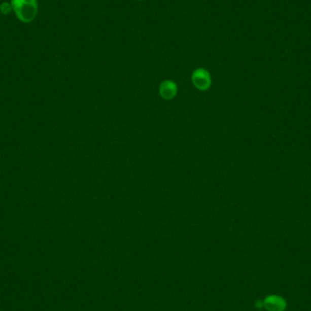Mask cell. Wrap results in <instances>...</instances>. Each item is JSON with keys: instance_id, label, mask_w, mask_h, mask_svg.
<instances>
[{"instance_id": "obj_1", "label": "cell", "mask_w": 311, "mask_h": 311, "mask_svg": "<svg viewBox=\"0 0 311 311\" xmlns=\"http://www.w3.org/2000/svg\"><path fill=\"white\" fill-rule=\"evenodd\" d=\"M17 18L23 23H30L37 18L39 6L37 0H11Z\"/></svg>"}, {"instance_id": "obj_2", "label": "cell", "mask_w": 311, "mask_h": 311, "mask_svg": "<svg viewBox=\"0 0 311 311\" xmlns=\"http://www.w3.org/2000/svg\"><path fill=\"white\" fill-rule=\"evenodd\" d=\"M193 85L199 90L205 91L211 88V76L205 68H197L192 74Z\"/></svg>"}, {"instance_id": "obj_3", "label": "cell", "mask_w": 311, "mask_h": 311, "mask_svg": "<svg viewBox=\"0 0 311 311\" xmlns=\"http://www.w3.org/2000/svg\"><path fill=\"white\" fill-rule=\"evenodd\" d=\"M263 307L268 311H284L287 307L285 299L280 296H268L263 301Z\"/></svg>"}, {"instance_id": "obj_4", "label": "cell", "mask_w": 311, "mask_h": 311, "mask_svg": "<svg viewBox=\"0 0 311 311\" xmlns=\"http://www.w3.org/2000/svg\"><path fill=\"white\" fill-rule=\"evenodd\" d=\"M160 96L165 99H172L178 93V87L173 81L166 80L159 87Z\"/></svg>"}, {"instance_id": "obj_5", "label": "cell", "mask_w": 311, "mask_h": 311, "mask_svg": "<svg viewBox=\"0 0 311 311\" xmlns=\"http://www.w3.org/2000/svg\"><path fill=\"white\" fill-rule=\"evenodd\" d=\"M12 10H13V8H12L11 3L4 2V3L0 5V11L3 15H9V14L11 13Z\"/></svg>"}, {"instance_id": "obj_6", "label": "cell", "mask_w": 311, "mask_h": 311, "mask_svg": "<svg viewBox=\"0 0 311 311\" xmlns=\"http://www.w3.org/2000/svg\"><path fill=\"white\" fill-rule=\"evenodd\" d=\"M139 1H144V0H139Z\"/></svg>"}]
</instances>
